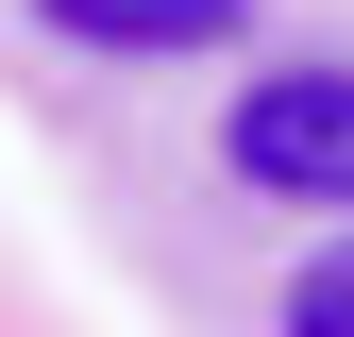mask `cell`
I'll list each match as a JSON object with an SVG mask.
<instances>
[{"label": "cell", "mask_w": 354, "mask_h": 337, "mask_svg": "<svg viewBox=\"0 0 354 337\" xmlns=\"http://www.w3.org/2000/svg\"><path fill=\"white\" fill-rule=\"evenodd\" d=\"M219 152H236V186L304 202V220H354V68H270Z\"/></svg>", "instance_id": "cell-1"}, {"label": "cell", "mask_w": 354, "mask_h": 337, "mask_svg": "<svg viewBox=\"0 0 354 337\" xmlns=\"http://www.w3.org/2000/svg\"><path fill=\"white\" fill-rule=\"evenodd\" d=\"M68 51H118V68H169V51H236L253 0H34Z\"/></svg>", "instance_id": "cell-2"}, {"label": "cell", "mask_w": 354, "mask_h": 337, "mask_svg": "<svg viewBox=\"0 0 354 337\" xmlns=\"http://www.w3.org/2000/svg\"><path fill=\"white\" fill-rule=\"evenodd\" d=\"M287 337H354V236H337V253H304V287H287Z\"/></svg>", "instance_id": "cell-3"}]
</instances>
